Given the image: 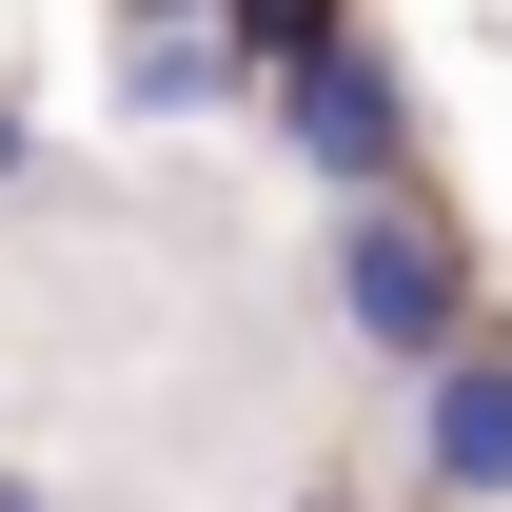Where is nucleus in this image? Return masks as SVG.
Returning <instances> with one entry per match:
<instances>
[{"label": "nucleus", "mask_w": 512, "mask_h": 512, "mask_svg": "<svg viewBox=\"0 0 512 512\" xmlns=\"http://www.w3.org/2000/svg\"><path fill=\"white\" fill-rule=\"evenodd\" d=\"M335 316L375 335V355H414V375H453V355H473V276H453V237L434 217H335Z\"/></svg>", "instance_id": "1"}, {"label": "nucleus", "mask_w": 512, "mask_h": 512, "mask_svg": "<svg viewBox=\"0 0 512 512\" xmlns=\"http://www.w3.org/2000/svg\"><path fill=\"white\" fill-rule=\"evenodd\" d=\"M276 119H296V158H316L355 217H375V197H394V158H414V119H394V60H375V40H316V60L276 79Z\"/></svg>", "instance_id": "2"}, {"label": "nucleus", "mask_w": 512, "mask_h": 512, "mask_svg": "<svg viewBox=\"0 0 512 512\" xmlns=\"http://www.w3.org/2000/svg\"><path fill=\"white\" fill-rule=\"evenodd\" d=\"M434 493H512V355L434 375Z\"/></svg>", "instance_id": "3"}, {"label": "nucleus", "mask_w": 512, "mask_h": 512, "mask_svg": "<svg viewBox=\"0 0 512 512\" xmlns=\"http://www.w3.org/2000/svg\"><path fill=\"white\" fill-rule=\"evenodd\" d=\"M119 99H138V119H197V99H237V40H217V20H178V40H138Z\"/></svg>", "instance_id": "4"}, {"label": "nucleus", "mask_w": 512, "mask_h": 512, "mask_svg": "<svg viewBox=\"0 0 512 512\" xmlns=\"http://www.w3.org/2000/svg\"><path fill=\"white\" fill-rule=\"evenodd\" d=\"M178 20H217V0H138V40H178Z\"/></svg>", "instance_id": "5"}, {"label": "nucleus", "mask_w": 512, "mask_h": 512, "mask_svg": "<svg viewBox=\"0 0 512 512\" xmlns=\"http://www.w3.org/2000/svg\"><path fill=\"white\" fill-rule=\"evenodd\" d=\"M0 178H20V99H0Z\"/></svg>", "instance_id": "6"}, {"label": "nucleus", "mask_w": 512, "mask_h": 512, "mask_svg": "<svg viewBox=\"0 0 512 512\" xmlns=\"http://www.w3.org/2000/svg\"><path fill=\"white\" fill-rule=\"evenodd\" d=\"M0 512H40V493H20V473H0Z\"/></svg>", "instance_id": "7"}]
</instances>
